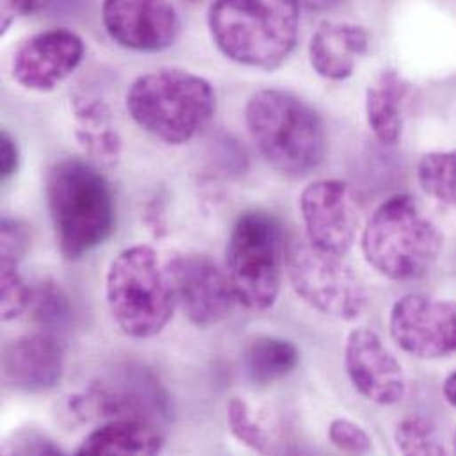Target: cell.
I'll use <instances>...</instances> for the list:
<instances>
[{"instance_id":"22","label":"cell","mask_w":456,"mask_h":456,"mask_svg":"<svg viewBox=\"0 0 456 456\" xmlns=\"http://www.w3.org/2000/svg\"><path fill=\"white\" fill-rule=\"evenodd\" d=\"M418 178L428 196L456 207V150L425 155L418 167Z\"/></svg>"},{"instance_id":"14","label":"cell","mask_w":456,"mask_h":456,"mask_svg":"<svg viewBox=\"0 0 456 456\" xmlns=\"http://www.w3.org/2000/svg\"><path fill=\"white\" fill-rule=\"evenodd\" d=\"M84 53L86 45L73 30H43L20 43L12 55L11 73L23 89L48 93L80 66Z\"/></svg>"},{"instance_id":"12","label":"cell","mask_w":456,"mask_h":456,"mask_svg":"<svg viewBox=\"0 0 456 456\" xmlns=\"http://www.w3.org/2000/svg\"><path fill=\"white\" fill-rule=\"evenodd\" d=\"M300 214L305 238L320 250L346 256L355 243L359 210L348 183L320 180L307 185L300 196Z\"/></svg>"},{"instance_id":"9","label":"cell","mask_w":456,"mask_h":456,"mask_svg":"<svg viewBox=\"0 0 456 456\" xmlns=\"http://www.w3.org/2000/svg\"><path fill=\"white\" fill-rule=\"evenodd\" d=\"M68 412L80 419H146L157 425L171 418L167 393L142 368H123L91 382L68 402Z\"/></svg>"},{"instance_id":"34","label":"cell","mask_w":456,"mask_h":456,"mask_svg":"<svg viewBox=\"0 0 456 456\" xmlns=\"http://www.w3.org/2000/svg\"><path fill=\"white\" fill-rule=\"evenodd\" d=\"M455 453H456V436H455Z\"/></svg>"},{"instance_id":"31","label":"cell","mask_w":456,"mask_h":456,"mask_svg":"<svg viewBox=\"0 0 456 456\" xmlns=\"http://www.w3.org/2000/svg\"><path fill=\"white\" fill-rule=\"evenodd\" d=\"M39 5L41 0H2V30L5 32L16 18L37 11Z\"/></svg>"},{"instance_id":"32","label":"cell","mask_w":456,"mask_h":456,"mask_svg":"<svg viewBox=\"0 0 456 456\" xmlns=\"http://www.w3.org/2000/svg\"><path fill=\"white\" fill-rule=\"evenodd\" d=\"M443 393H444L446 402L456 409V371H453V373L446 379L444 387H443Z\"/></svg>"},{"instance_id":"4","label":"cell","mask_w":456,"mask_h":456,"mask_svg":"<svg viewBox=\"0 0 456 456\" xmlns=\"http://www.w3.org/2000/svg\"><path fill=\"white\" fill-rule=\"evenodd\" d=\"M217 96L212 84L187 69L164 68L137 77L126 93L130 118L150 135L183 146L212 121Z\"/></svg>"},{"instance_id":"27","label":"cell","mask_w":456,"mask_h":456,"mask_svg":"<svg viewBox=\"0 0 456 456\" xmlns=\"http://www.w3.org/2000/svg\"><path fill=\"white\" fill-rule=\"evenodd\" d=\"M330 443L350 455H368L373 452V441L370 434L350 419L338 418L329 425Z\"/></svg>"},{"instance_id":"23","label":"cell","mask_w":456,"mask_h":456,"mask_svg":"<svg viewBox=\"0 0 456 456\" xmlns=\"http://www.w3.org/2000/svg\"><path fill=\"white\" fill-rule=\"evenodd\" d=\"M395 441L403 455H446L437 428L425 418H407L398 423Z\"/></svg>"},{"instance_id":"33","label":"cell","mask_w":456,"mask_h":456,"mask_svg":"<svg viewBox=\"0 0 456 456\" xmlns=\"http://www.w3.org/2000/svg\"><path fill=\"white\" fill-rule=\"evenodd\" d=\"M302 4H305L309 9H316V11H323V9H330L338 4H341L343 0H300Z\"/></svg>"},{"instance_id":"3","label":"cell","mask_w":456,"mask_h":456,"mask_svg":"<svg viewBox=\"0 0 456 456\" xmlns=\"http://www.w3.org/2000/svg\"><path fill=\"white\" fill-rule=\"evenodd\" d=\"M46 205L61 254L80 259L114 231V196L91 164L78 159L57 162L46 175Z\"/></svg>"},{"instance_id":"26","label":"cell","mask_w":456,"mask_h":456,"mask_svg":"<svg viewBox=\"0 0 456 456\" xmlns=\"http://www.w3.org/2000/svg\"><path fill=\"white\" fill-rule=\"evenodd\" d=\"M228 425L231 434L238 443L256 453H268V439L265 430L250 414L245 402L240 398H232L228 403Z\"/></svg>"},{"instance_id":"20","label":"cell","mask_w":456,"mask_h":456,"mask_svg":"<svg viewBox=\"0 0 456 456\" xmlns=\"http://www.w3.org/2000/svg\"><path fill=\"white\" fill-rule=\"evenodd\" d=\"M411 84L395 69H384L366 91V121L384 144H396L403 132V102Z\"/></svg>"},{"instance_id":"6","label":"cell","mask_w":456,"mask_h":456,"mask_svg":"<svg viewBox=\"0 0 456 456\" xmlns=\"http://www.w3.org/2000/svg\"><path fill=\"white\" fill-rule=\"evenodd\" d=\"M441 250L443 232L407 194L382 203L362 232L366 261L391 281H412L427 275Z\"/></svg>"},{"instance_id":"7","label":"cell","mask_w":456,"mask_h":456,"mask_svg":"<svg viewBox=\"0 0 456 456\" xmlns=\"http://www.w3.org/2000/svg\"><path fill=\"white\" fill-rule=\"evenodd\" d=\"M286 245L282 224L268 212H245L234 223L226 247V273L241 305L266 311L275 304Z\"/></svg>"},{"instance_id":"10","label":"cell","mask_w":456,"mask_h":456,"mask_svg":"<svg viewBox=\"0 0 456 456\" xmlns=\"http://www.w3.org/2000/svg\"><path fill=\"white\" fill-rule=\"evenodd\" d=\"M395 343L418 359H441L456 352V300L411 293L391 309Z\"/></svg>"},{"instance_id":"2","label":"cell","mask_w":456,"mask_h":456,"mask_svg":"<svg viewBox=\"0 0 456 456\" xmlns=\"http://www.w3.org/2000/svg\"><path fill=\"white\" fill-rule=\"evenodd\" d=\"M300 0H214L208 28L229 61L273 71L293 52L298 37Z\"/></svg>"},{"instance_id":"1","label":"cell","mask_w":456,"mask_h":456,"mask_svg":"<svg viewBox=\"0 0 456 456\" xmlns=\"http://www.w3.org/2000/svg\"><path fill=\"white\" fill-rule=\"evenodd\" d=\"M245 125L261 157L282 176L304 178L325 159L323 119L293 93L281 89L254 93L245 105Z\"/></svg>"},{"instance_id":"28","label":"cell","mask_w":456,"mask_h":456,"mask_svg":"<svg viewBox=\"0 0 456 456\" xmlns=\"http://www.w3.org/2000/svg\"><path fill=\"white\" fill-rule=\"evenodd\" d=\"M2 452L5 455H61V448L36 428H20L5 439Z\"/></svg>"},{"instance_id":"18","label":"cell","mask_w":456,"mask_h":456,"mask_svg":"<svg viewBox=\"0 0 456 456\" xmlns=\"http://www.w3.org/2000/svg\"><path fill=\"white\" fill-rule=\"evenodd\" d=\"M166 444L160 425L146 419H110L78 446V456L157 455Z\"/></svg>"},{"instance_id":"13","label":"cell","mask_w":456,"mask_h":456,"mask_svg":"<svg viewBox=\"0 0 456 456\" xmlns=\"http://www.w3.org/2000/svg\"><path fill=\"white\" fill-rule=\"evenodd\" d=\"M102 21L114 43L134 52H162L182 30L169 0H103Z\"/></svg>"},{"instance_id":"19","label":"cell","mask_w":456,"mask_h":456,"mask_svg":"<svg viewBox=\"0 0 456 456\" xmlns=\"http://www.w3.org/2000/svg\"><path fill=\"white\" fill-rule=\"evenodd\" d=\"M75 139L93 160L110 167L118 164L123 151V139L114 125L109 105L94 96L77 94L71 98Z\"/></svg>"},{"instance_id":"16","label":"cell","mask_w":456,"mask_h":456,"mask_svg":"<svg viewBox=\"0 0 456 456\" xmlns=\"http://www.w3.org/2000/svg\"><path fill=\"white\" fill-rule=\"evenodd\" d=\"M64 371V348L55 334L36 332L12 339L2 354V377L16 391L39 395L53 389Z\"/></svg>"},{"instance_id":"21","label":"cell","mask_w":456,"mask_h":456,"mask_svg":"<svg viewBox=\"0 0 456 456\" xmlns=\"http://www.w3.org/2000/svg\"><path fill=\"white\" fill-rule=\"evenodd\" d=\"M300 362L298 348L282 338L259 336L245 350L243 364L248 379L257 386H268L291 375Z\"/></svg>"},{"instance_id":"17","label":"cell","mask_w":456,"mask_h":456,"mask_svg":"<svg viewBox=\"0 0 456 456\" xmlns=\"http://www.w3.org/2000/svg\"><path fill=\"white\" fill-rule=\"evenodd\" d=\"M370 50L364 27L348 21H322L309 41V62L327 80H346Z\"/></svg>"},{"instance_id":"24","label":"cell","mask_w":456,"mask_h":456,"mask_svg":"<svg viewBox=\"0 0 456 456\" xmlns=\"http://www.w3.org/2000/svg\"><path fill=\"white\" fill-rule=\"evenodd\" d=\"M34 291L20 273V263L0 259V314L4 322L16 320L32 304Z\"/></svg>"},{"instance_id":"11","label":"cell","mask_w":456,"mask_h":456,"mask_svg":"<svg viewBox=\"0 0 456 456\" xmlns=\"http://www.w3.org/2000/svg\"><path fill=\"white\" fill-rule=\"evenodd\" d=\"M176 305L196 327L224 322L238 302L226 270L205 254H178L166 266Z\"/></svg>"},{"instance_id":"15","label":"cell","mask_w":456,"mask_h":456,"mask_svg":"<svg viewBox=\"0 0 456 456\" xmlns=\"http://www.w3.org/2000/svg\"><path fill=\"white\" fill-rule=\"evenodd\" d=\"M345 370L355 391L371 403L396 405L405 398L407 379L400 361L368 327H357L348 334Z\"/></svg>"},{"instance_id":"8","label":"cell","mask_w":456,"mask_h":456,"mask_svg":"<svg viewBox=\"0 0 456 456\" xmlns=\"http://www.w3.org/2000/svg\"><path fill=\"white\" fill-rule=\"evenodd\" d=\"M286 272L295 293L325 316L348 322L366 307L364 288L343 256L320 250L307 238L286 245Z\"/></svg>"},{"instance_id":"5","label":"cell","mask_w":456,"mask_h":456,"mask_svg":"<svg viewBox=\"0 0 456 456\" xmlns=\"http://www.w3.org/2000/svg\"><path fill=\"white\" fill-rule=\"evenodd\" d=\"M105 295L118 327L137 339L160 334L176 307L169 273L148 245L128 247L112 259Z\"/></svg>"},{"instance_id":"25","label":"cell","mask_w":456,"mask_h":456,"mask_svg":"<svg viewBox=\"0 0 456 456\" xmlns=\"http://www.w3.org/2000/svg\"><path fill=\"white\" fill-rule=\"evenodd\" d=\"M34 314L37 323L46 329V332L61 330L68 325L71 318V307L68 297L55 282H43L37 291H34Z\"/></svg>"},{"instance_id":"30","label":"cell","mask_w":456,"mask_h":456,"mask_svg":"<svg viewBox=\"0 0 456 456\" xmlns=\"http://www.w3.org/2000/svg\"><path fill=\"white\" fill-rule=\"evenodd\" d=\"M20 167V150L14 137L9 132L0 134V176L11 178Z\"/></svg>"},{"instance_id":"29","label":"cell","mask_w":456,"mask_h":456,"mask_svg":"<svg viewBox=\"0 0 456 456\" xmlns=\"http://www.w3.org/2000/svg\"><path fill=\"white\" fill-rule=\"evenodd\" d=\"M30 247V236L27 228L14 221L4 219L0 226V259L21 261Z\"/></svg>"}]
</instances>
